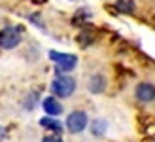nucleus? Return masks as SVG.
Listing matches in <instances>:
<instances>
[{
	"label": "nucleus",
	"mask_w": 155,
	"mask_h": 142,
	"mask_svg": "<svg viewBox=\"0 0 155 142\" xmlns=\"http://www.w3.org/2000/svg\"><path fill=\"white\" fill-rule=\"evenodd\" d=\"M44 110L48 112L49 116H53V117H57L61 112H63V106H61V102L59 100H55V97H48L44 100Z\"/></svg>",
	"instance_id": "obj_6"
},
{
	"label": "nucleus",
	"mask_w": 155,
	"mask_h": 142,
	"mask_svg": "<svg viewBox=\"0 0 155 142\" xmlns=\"http://www.w3.org/2000/svg\"><path fill=\"white\" fill-rule=\"evenodd\" d=\"M49 59L57 65L59 72H66V70H72L78 65V57L70 53H61V51H49Z\"/></svg>",
	"instance_id": "obj_3"
},
{
	"label": "nucleus",
	"mask_w": 155,
	"mask_h": 142,
	"mask_svg": "<svg viewBox=\"0 0 155 142\" xmlns=\"http://www.w3.org/2000/svg\"><path fill=\"white\" fill-rule=\"evenodd\" d=\"M115 8H117L121 13H133L136 6H134L133 0H117V2H115Z\"/></svg>",
	"instance_id": "obj_9"
},
{
	"label": "nucleus",
	"mask_w": 155,
	"mask_h": 142,
	"mask_svg": "<svg viewBox=\"0 0 155 142\" xmlns=\"http://www.w3.org/2000/svg\"><path fill=\"white\" fill-rule=\"evenodd\" d=\"M21 42V32L17 27H4L0 30V47L2 49H13Z\"/></svg>",
	"instance_id": "obj_2"
},
{
	"label": "nucleus",
	"mask_w": 155,
	"mask_h": 142,
	"mask_svg": "<svg viewBox=\"0 0 155 142\" xmlns=\"http://www.w3.org/2000/svg\"><path fill=\"white\" fill-rule=\"evenodd\" d=\"M42 142H63V140H61L59 135H49V137H45Z\"/></svg>",
	"instance_id": "obj_11"
},
{
	"label": "nucleus",
	"mask_w": 155,
	"mask_h": 142,
	"mask_svg": "<svg viewBox=\"0 0 155 142\" xmlns=\"http://www.w3.org/2000/svg\"><path fill=\"white\" fill-rule=\"evenodd\" d=\"M104 129H106V121L102 120V121H95V123H93V135H102V133H104Z\"/></svg>",
	"instance_id": "obj_10"
},
{
	"label": "nucleus",
	"mask_w": 155,
	"mask_h": 142,
	"mask_svg": "<svg viewBox=\"0 0 155 142\" xmlns=\"http://www.w3.org/2000/svg\"><path fill=\"white\" fill-rule=\"evenodd\" d=\"M4 137H6V129H4V127H0V142L4 140Z\"/></svg>",
	"instance_id": "obj_12"
},
{
	"label": "nucleus",
	"mask_w": 155,
	"mask_h": 142,
	"mask_svg": "<svg viewBox=\"0 0 155 142\" xmlns=\"http://www.w3.org/2000/svg\"><path fill=\"white\" fill-rule=\"evenodd\" d=\"M106 89V78L102 74H95L89 80V91L91 93H102Z\"/></svg>",
	"instance_id": "obj_7"
},
{
	"label": "nucleus",
	"mask_w": 155,
	"mask_h": 142,
	"mask_svg": "<svg viewBox=\"0 0 155 142\" xmlns=\"http://www.w3.org/2000/svg\"><path fill=\"white\" fill-rule=\"evenodd\" d=\"M136 99L140 102H151L155 99V85L153 83H140L136 87Z\"/></svg>",
	"instance_id": "obj_5"
},
{
	"label": "nucleus",
	"mask_w": 155,
	"mask_h": 142,
	"mask_svg": "<svg viewBox=\"0 0 155 142\" xmlns=\"http://www.w3.org/2000/svg\"><path fill=\"white\" fill-rule=\"evenodd\" d=\"M40 125H42V127H49L51 131H55L57 135H59L61 131H63V125H61V121H57V117H53V116L40 120Z\"/></svg>",
	"instance_id": "obj_8"
},
{
	"label": "nucleus",
	"mask_w": 155,
	"mask_h": 142,
	"mask_svg": "<svg viewBox=\"0 0 155 142\" xmlns=\"http://www.w3.org/2000/svg\"><path fill=\"white\" fill-rule=\"evenodd\" d=\"M51 89L57 97H70V95L76 91V80L70 76H59L53 80Z\"/></svg>",
	"instance_id": "obj_1"
},
{
	"label": "nucleus",
	"mask_w": 155,
	"mask_h": 142,
	"mask_svg": "<svg viewBox=\"0 0 155 142\" xmlns=\"http://www.w3.org/2000/svg\"><path fill=\"white\" fill-rule=\"evenodd\" d=\"M87 121H89L87 114L81 112V110H76V112H70V116L66 117V127H68L70 133L78 135V133H81L85 127H87Z\"/></svg>",
	"instance_id": "obj_4"
}]
</instances>
